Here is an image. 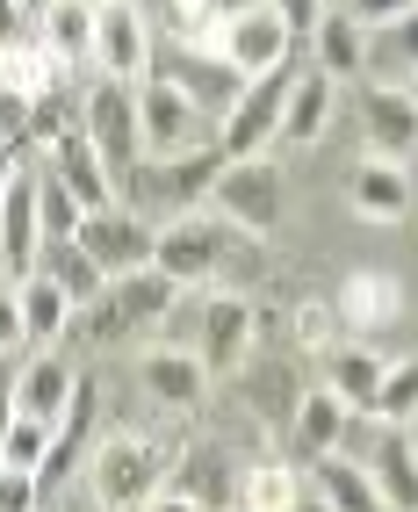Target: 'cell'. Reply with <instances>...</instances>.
<instances>
[{
	"label": "cell",
	"mask_w": 418,
	"mask_h": 512,
	"mask_svg": "<svg viewBox=\"0 0 418 512\" xmlns=\"http://www.w3.org/2000/svg\"><path fill=\"white\" fill-rule=\"evenodd\" d=\"M404 94H411V101H418V73H411V80H404Z\"/></svg>",
	"instance_id": "obj_43"
},
{
	"label": "cell",
	"mask_w": 418,
	"mask_h": 512,
	"mask_svg": "<svg viewBox=\"0 0 418 512\" xmlns=\"http://www.w3.org/2000/svg\"><path fill=\"white\" fill-rule=\"evenodd\" d=\"M217 174H224V152H217V145H195V152H181V159L137 166L130 188H159V195H173V202H195V195L217 188Z\"/></svg>",
	"instance_id": "obj_22"
},
{
	"label": "cell",
	"mask_w": 418,
	"mask_h": 512,
	"mask_svg": "<svg viewBox=\"0 0 418 512\" xmlns=\"http://www.w3.org/2000/svg\"><path fill=\"white\" fill-rule=\"evenodd\" d=\"M332 116H339V80H325L318 65H310V73H296V87H289L282 138H274V145H318L332 130Z\"/></svg>",
	"instance_id": "obj_20"
},
{
	"label": "cell",
	"mask_w": 418,
	"mask_h": 512,
	"mask_svg": "<svg viewBox=\"0 0 418 512\" xmlns=\"http://www.w3.org/2000/svg\"><path fill=\"white\" fill-rule=\"evenodd\" d=\"M224 246H231V231L224 224H209V217H181V224H166L159 231V246H152V267L173 282H209L224 267Z\"/></svg>",
	"instance_id": "obj_10"
},
{
	"label": "cell",
	"mask_w": 418,
	"mask_h": 512,
	"mask_svg": "<svg viewBox=\"0 0 418 512\" xmlns=\"http://www.w3.org/2000/svg\"><path fill=\"white\" fill-rule=\"evenodd\" d=\"M289 512H332V505H325V498H318V491H303V498H296V505H289Z\"/></svg>",
	"instance_id": "obj_42"
},
{
	"label": "cell",
	"mask_w": 418,
	"mask_h": 512,
	"mask_svg": "<svg viewBox=\"0 0 418 512\" xmlns=\"http://www.w3.org/2000/svg\"><path fill=\"white\" fill-rule=\"evenodd\" d=\"M289 87H296V58H289V65H274L267 80H253L246 94H238V109H231V116H224V130H217L224 166H238V159H267V145L282 138Z\"/></svg>",
	"instance_id": "obj_4"
},
{
	"label": "cell",
	"mask_w": 418,
	"mask_h": 512,
	"mask_svg": "<svg viewBox=\"0 0 418 512\" xmlns=\"http://www.w3.org/2000/svg\"><path fill=\"white\" fill-rule=\"evenodd\" d=\"M44 455H51V426L22 412V419L8 426V440H0V469H29V476H37Z\"/></svg>",
	"instance_id": "obj_36"
},
{
	"label": "cell",
	"mask_w": 418,
	"mask_h": 512,
	"mask_svg": "<svg viewBox=\"0 0 418 512\" xmlns=\"http://www.w3.org/2000/svg\"><path fill=\"white\" fill-rule=\"evenodd\" d=\"M289 332H296L303 354H339V311H332V303H318V296L289 311Z\"/></svg>",
	"instance_id": "obj_35"
},
{
	"label": "cell",
	"mask_w": 418,
	"mask_h": 512,
	"mask_svg": "<svg viewBox=\"0 0 418 512\" xmlns=\"http://www.w3.org/2000/svg\"><path fill=\"white\" fill-rule=\"evenodd\" d=\"M418 419V361L382 368V390H375V426H411Z\"/></svg>",
	"instance_id": "obj_34"
},
{
	"label": "cell",
	"mask_w": 418,
	"mask_h": 512,
	"mask_svg": "<svg viewBox=\"0 0 418 512\" xmlns=\"http://www.w3.org/2000/svg\"><path fill=\"white\" fill-rule=\"evenodd\" d=\"M253 303L246 296H209L202 303V325H195V339H202V368L209 375H224V368H238V361H246V347H253Z\"/></svg>",
	"instance_id": "obj_16"
},
{
	"label": "cell",
	"mask_w": 418,
	"mask_h": 512,
	"mask_svg": "<svg viewBox=\"0 0 418 512\" xmlns=\"http://www.w3.org/2000/svg\"><path fill=\"white\" fill-rule=\"evenodd\" d=\"M15 419H22V404H15V375H0V440H8Z\"/></svg>",
	"instance_id": "obj_40"
},
{
	"label": "cell",
	"mask_w": 418,
	"mask_h": 512,
	"mask_svg": "<svg viewBox=\"0 0 418 512\" xmlns=\"http://www.w3.org/2000/svg\"><path fill=\"white\" fill-rule=\"evenodd\" d=\"M368 484L382 498V512H418V448L404 426H375L368 433Z\"/></svg>",
	"instance_id": "obj_13"
},
{
	"label": "cell",
	"mask_w": 418,
	"mask_h": 512,
	"mask_svg": "<svg viewBox=\"0 0 418 512\" xmlns=\"http://www.w3.org/2000/svg\"><path fill=\"white\" fill-rule=\"evenodd\" d=\"M15 303H22V339H58V332H65V318H73L65 289H58V282H44V275H29V282L15 289Z\"/></svg>",
	"instance_id": "obj_32"
},
{
	"label": "cell",
	"mask_w": 418,
	"mask_h": 512,
	"mask_svg": "<svg viewBox=\"0 0 418 512\" xmlns=\"http://www.w3.org/2000/svg\"><path fill=\"white\" fill-rule=\"evenodd\" d=\"M22 166H29V145H22V138H8V145H0V195L15 188V174H22Z\"/></svg>",
	"instance_id": "obj_39"
},
{
	"label": "cell",
	"mask_w": 418,
	"mask_h": 512,
	"mask_svg": "<svg viewBox=\"0 0 418 512\" xmlns=\"http://www.w3.org/2000/svg\"><path fill=\"white\" fill-rule=\"evenodd\" d=\"M152 246H159V231L137 217V210H123V202L80 224V253H87L109 282H116V275H137V267H152Z\"/></svg>",
	"instance_id": "obj_8"
},
{
	"label": "cell",
	"mask_w": 418,
	"mask_h": 512,
	"mask_svg": "<svg viewBox=\"0 0 418 512\" xmlns=\"http://www.w3.org/2000/svg\"><path fill=\"white\" fill-rule=\"evenodd\" d=\"M37 275H44V282H58L73 311H87V303L109 289V275H101V267L80 253V238H65V246H44V253H37Z\"/></svg>",
	"instance_id": "obj_27"
},
{
	"label": "cell",
	"mask_w": 418,
	"mask_h": 512,
	"mask_svg": "<svg viewBox=\"0 0 418 512\" xmlns=\"http://www.w3.org/2000/svg\"><path fill=\"white\" fill-rule=\"evenodd\" d=\"M303 44L289 37V15L282 8H231L224 15V37H217V51H209V58H224L231 65V73L238 80H267L274 73V65H289Z\"/></svg>",
	"instance_id": "obj_5"
},
{
	"label": "cell",
	"mask_w": 418,
	"mask_h": 512,
	"mask_svg": "<svg viewBox=\"0 0 418 512\" xmlns=\"http://www.w3.org/2000/svg\"><path fill=\"white\" fill-rule=\"evenodd\" d=\"M8 347H22V303L0 289V354H8Z\"/></svg>",
	"instance_id": "obj_38"
},
{
	"label": "cell",
	"mask_w": 418,
	"mask_h": 512,
	"mask_svg": "<svg viewBox=\"0 0 418 512\" xmlns=\"http://www.w3.org/2000/svg\"><path fill=\"white\" fill-rule=\"evenodd\" d=\"M73 383H80V375L65 368L58 354H37V361H29V368L15 375V404H22L29 419L58 426V419H65V404H73Z\"/></svg>",
	"instance_id": "obj_24"
},
{
	"label": "cell",
	"mask_w": 418,
	"mask_h": 512,
	"mask_svg": "<svg viewBox=\"0 0 418 512\" xmlns=\"http://www.w3.org/2000/svg\"><path fill=\"white\" fill-rule=\"evenodd\" d=\"M325 390L346 404L354 419H375V390H382V361L368 347H339L325 354Z\"/></svg>",
	"instance_id": "obj_25"
},
{
	"label": "cell",
	"mask_w": 418,
	"mask_h": 512,
	"mask_svg": "<svg viewBox=\"0 0 418 512\" xmlns=\"http://www.w3.org/2000/svg\"><path fill=\"white\" fill-rule=\"evenodd\" d=\"M87 484H94L101 512H145L166 491V462H159L152 440L116 433V440H101V448L87 455Z\"/></svg>",
	"instance_id": "obj_2"
},
{
	"label": "cell",
	"mask_w": 418,
	"mask_h": 512,
	"mask_svg": "<svg viewBox=\"0 0 418 512\" xmlns=\"http://www.w3.org/2000/svg\"><path fill=\"white\" fill-rule=\"evenodd\" d=\"M209 202H217V224L224 231L267 238L274 224H282V166H274V159H238V166L217 174Z\"/></svg>",
	"instance_id": "obj_6"
},
{
	"label": "cell",
	"mask_w": 418,
	"mask_h": 512,
	"mask_svg": "<svg viewBox=\"0 0 418 512\" xmlns=\"http://www.w3.org/2000/svg\"><path fill=\"white\" fill-rule=\"evenodd\" d=\"M94 58H101V80H137L152 65V44H145V15L109 0V8H94Z\"/></svg>",
	"instance_id": "obj_15"
},
{
	"label": "cell",
	"mask_w": 418,
	"mask_h": 512,
	"mask_svg": "<svg viewBox=\"0 0 418 512\" xmlns=\"http://www.w3.org/2000/svg\"><path fill=\"white\" fill-rule=\"evenodd\" d=\"M137 138H145L152 166H159V159H181V152L202 145V109H195L181 87L145 80V87H137Z\"/></svg>",
	"instance_id": "obj_7"
},
{
	"label": "cell",
	"mask_w": 418,
	"mask_h": 512,
	"mask_svg": "<svg viewBox=\"0 0 418 512\" xmlns=\"http://www.w3.org/2000/svg\"><path fill=\"white\" fill-rule=\"evenodd\" d=\"M332 311H339V332L375 339V332H390V325H397V311H404V289H397V275H382V267H354V275L339 282Z\"/></svg>",
	"instance_id": "obj_12"
},
{
	"label": "cell",
	"mask_w": 418,
	"mask_h": 512,
	"mask_svg": "<svg viewBox=\"0 0 418 512\" xmlns=\"http://www.w3.org/2000/svg\"><path fill=\"white\" fill-rule=\"evenodd\" d=\"M137 383H145V397H159L166 412H188V404H202V390H209V368H202L195 347H159V354H145Z\"/></svg>",
	"instance_id": "obj_19"
},
{
	"label": "cell",
	"mask_w": 418,
	"mask_h": 512,
	"mask_svg": "<svg viewBox=\"0 0 418 512\" xmlns=\"http://www.w3.org/2000/svg\"><path fill=\"white\" fill-rule=\"evenodd\" d=\"M37 217H44V246H65V238H80V224H87V210L65 195V181L44 166V152H37Z\"/></svg>",
	"instance_id": "obj_33"
},
{
	"label": "cell",
	"mask_w": 418,
	"mask_h": 512,
	"mask_svg": "<svg viewBox=\"0 0 418 512\" xmlns=\"http://www.w3.org/2000/svg\"><path fill=\"white\" fill-rule=\"evenodd\" d=\"M346 195H354V210L375 217V224H397V217L411 210V181H404L397 159H361L354 181H346Z\"/></svg>",
	"instance_id": "obj_23"
},
{
	"label": "cell",
	"mask_w": 418,
	"mask_h": 512,
	"mask_svg": "<svg viewBox=\"0 0 418 512\" xmlns=\"http://www.w3.org/2000/svg\"><path fill=\"white\" fill-rule=\"evenodd\" d=\"M246 412L267 426V433H289L296 426V404H303V383L289 361H246Z\"/></svg>",
	"instance_id": "obj_21"
},
{
	"label": "cell",
	"mask_w": 418,
	"mask_h": 512,
	"mask_svg": "<svg viewBox=\"0 0 418 512\" xmlns=\"http://www.w3.org/2000/svg\"><path fill=\"white\" fill-rule=\"evenodd\" d=\"M361 123H368V138H375V159H404L418 145V101L404 87H390V80H368Z\"/></svg>",
	"instance_id": "obj_18"
},
{
	"label": "cell",
	"mask_w": 418,
	"mask_h": 512,
	"mask_svg": "<svg viewBox=\"0 0 418 512\" xmlns=\"http://www.w3.org/2000/svg\"><path fill=\"white\" fill-rule=\"evenodd\" d=\"M303 491H310V476L296 462H260V469H246V484H238V512H289Z\"/></svg>",
	"instance_id": "obj_30"
},
{
	"label": "cell",
	"mask_w": 418,
	"mask_h": 512,
	"mask_svg": "<svg viewBox=\"0 0 418 512\" xmlns=\"http://www.w3.org/2000/svg\"><path fill=\"white\" fill-rule=\"evenodd\" d=\"M368 65H375V80H382V65H411V73H418V8L368 15Z\"/></svg>",
	"instance_id": "obj_29"
},
{
	"label": "cell",
	"mask_w": 418,
	"mask_h": 512,
	"mask_svg": "<svg viewBox=\"0 0 418 512\" xmlns=\"http://www.w3.org/2000/svg\"><path fill=\"white\" fill-rule=\"evenodd\" d=\"M73 123L87 130V145L101 152L116 195H130L137 159H145V138H137V94H130L123 80H94V87L80 94V116H73Z\"/></svg>",
	"instance_id": "obj_1"
},
{
	"label": "cell",
	"mask_w": 418,
	"mask_h": 512,
	"mask_svg": "<svg viewBox=\"0 0 418 512\" xmlns=\"http://www.w3.org/2000/svg\"><path fill=\"white\" fill-rule=\"evenodd\" d=\"M44 166L65 181V195H73L87 217L116 210V181H109V166H101V152L87 145V130H80V123H73V130H58V138L44 145Z\"/></svg>",
	"instance_id": "obj_11"
},
{
	"label": "cell",
	"mask_w": 418,
	"mask_h": 512,
	"mask_svg": "<svg viewBox=\"0 0 418 512\" xmlns=\"http://www.w3.org/2000/svg\"><path fill=\"white\" fill-rule=\"evenodd\" d=\"M145 512H195V505H188V498H173V491H159V498H152Z\"/></svg>",
	"instance_id": "obj_41"
},
{
	"label": "cell",
	"mask_w": 418,
	"mask_h": 512,
	"mask_svg": "<svg viewBox=\"0 0 418 512\" xmlns=\"http://www.w3.org/2000/svg\"><path fill=\"white\" fill-rule=\"evenodd\" d=\"M346 426H354V412L332 397V390H303V404H296V455H339V440H346Z\"/></svg>",
	"instance_id": "obj_26"
},
{
	"label": "cell",
	"mask_w": 418,
	"mask_h": 512,
	"mask_svg": "<svg viewBox=\"0 0 418 512\" xmlns=\"http://www.w3.org/2000/svg\"><path fill=\"white\" fill-rule=\"evenodd\" d=\"M238 484H246V476L231 469L224 448H188L181 462L166 469V491L188 498L195 512H238Z\"/></svg>",
	"instance_id": "obj_14"
},
{
	"label": "cell",
	"mask_w": 418,
	"mask_h": 512,
	"mask_svg": "<svg viewBox=\"0 0 418 512\" xmlns=\"http://www.w3.org/2000/svg\"><path fill=\"white\" fill-rule=\"evenodd\" d=\"M173 296H181V282L159 275V267H137V275H116L109 289H101L87 303V347H109V339L137 332V325H159L173 311Z\"/></svg>",
	"instance_id": "obj_3"
},
{
	"label": "cell",
	"mask_w": 418,
	"mask_h": 512,
	"mask_svg": "<svg viewBox=\"0 0 418 512\" xmlns=\"http://www.w3.org/2000/svg\"><path fill=\"white\" fill-rule=\"evenodd\" d=\"M44 491H37V476L29 469H0V512H37Z\"/></svg>",
	"instance_id": "obj_37"
},
{
	"label": "cell",
	"mask_w": 418,
	"mask_h": 512,
	"mask_svg": "<svg viewBox=\"0 0 418 512\" xmlns=\"http://www.w3.org/2000/svg\"><path fill=\"white\" fill-rule=\"evenodd\" d=\"M152 80L181 87L202 116H231V109H238V94H246V80H238L224 58H209V51H173V44L152 58Z\"/></svg>",
	"instance_id": "obj_9"
},
{
	"label": "cell",
	"mask_w": 418,
	"mask_h": 512,
	"mask_svg": "<svg viewBox=\"0 0 418 512\" xmlns=\"http://www.w3.org/2000/svg\"><path fill=\"white\" fill-rule=\"evenodd\" d=\"M310 58H318L325 80H354L361 65H368V15H361V8H318Z\"/></svg>",
	"instance_id": "obj_17"
},
{
	"label": "cell",
	"mask_w": 418,
	"mask_h": 512,
	"mask_svg": "<svg viewBox=\"0 0 418 512\" xmlns=\"http://www.w3.org/2000/svg\"><path fill=\"white\" fill-rule=\"evenodd\" d=\"M310 491H318L332 512H382L368 469H361V462H339V455H318V462H310Z\"/></svg>",
	"instance_id": "obj_28"
},
{
	"label": "cell",
	"mask_w": 418,
	"mask_h": 512,
	"mask_svg": "<svg viewBox=\"0 0 418 512\" xmlns=\"http://www.w3.org/2000/svg\"><path fill=\"white\" fill-rule=\"evenodd\" d=\"M44 51L58 65H87L94 58V8L65 0V8H44Z\"/></svg>",
	"instance_id": "obj_31"
}]
</instances>
